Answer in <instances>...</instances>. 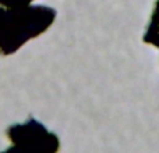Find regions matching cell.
<instances>
[{
	"mask_svg": "<svg viewBox=\"0 0 159 153\" xmlns=\"http://www.w3.org/2000/svg\"><path fill=\"white\" fill-rule=\"evenodd\" d=\"M16 134V148L4 153H57L60 143L55 134L48 132L39 123L31 121L20 127Z\"/></svg>",
	"mask_w": 159,
	"mask_h": 153,
	"instance_id": "1",
	"label": "cell"
},
{
	"mask_svg": "<svg viewBox=\"0 0 159 153\" xmlns=\"http://www.w3.org/2000/svg\"><path fill=\"white\" fill-rule=\"evenodd\" d=\"M143 41L144 43L152 45L157 49H159V0H157V3H155L148 27H147V31L143 36Z\"/></svg>",
	"mask_w": 159,
	"mask_h": 153,
	"instance_id": "2",
	"label": "cell"
}]
</instances>
